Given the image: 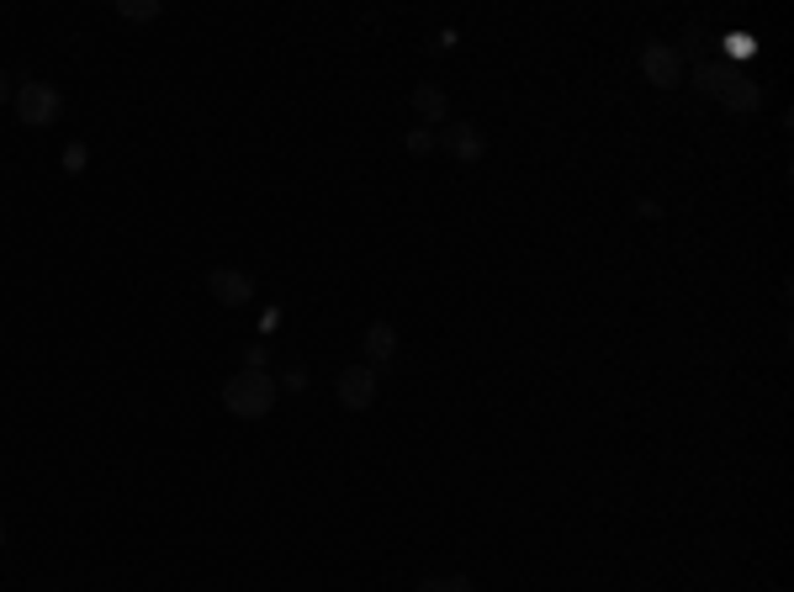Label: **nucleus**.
I'll return each instance as SVG.
<instances>
[{
	"mask_svg": "<svg viewBox=\"0 0 794 592\" xmlns=\"http://www.w3.org/2000/svg\"><path fill=\"white\" fill-rule=\"evenodd\" d=\"M223 408L234 418H265L275 408V376H265V371H239V376H228L223 382Z\"/></svg>",
	"mask_w": 794,
	"mask_h": 592,
	"instance_id": "1",
	"label": "nucleus"
},
{
	"mask_svg": "<svg viewBox=\"0 0 794 592\" xmlns=\"http://www.w3.org/2000/svg\"><path fill=\"white\" fill-rule=\"evenodd\" d=\"M59 117H64L59 86H48V80L16 86V122H22V127H54Z\"/></svg>",
	"mask_w": 794,
	"mask_h": 592,
	"instance_id": "2",
	"label": "nucleus"
},
{
	"mask_svg": "<svg viewBox=\"0 0 794 592\" xmlns=\"http://www.w3.org/2000/svg\"><path fill=\"white\" fill-rule=\"evenodd\" d=\"M376 391H382V371L376 365H350V371H339V382H334V397L344 413H366L371 402H376Z\"/></svg>",
	"mask_w": 794,
	"mask_h": 592,
	"instance_id": "3",
	"label": "nucleus"
},
{
	"mask_svg": "<svg viewBox=\"0 0 794 592\" xmlns=\"http://www.w3.org/2000/svg\"><path fill=\"white\" fill-rule=\"evenodd\" d=\"M642 75H646V86L672 90V86L689 80V59H683L672 43H646L642 48Z\"/></svg>",
	"mask_w": 794,
	"mask_h": 592,
	"instance_id": "4",
	"label": "nucleus"
},
{
	"mask_svg": "<svg viewBox=\"0 0 794 592\" xmlns=\"http://www.w3.org/2000/svg\"><path fill=\"white\" fill-rule=\"evenodd\" d=\"M434 144L445 148L456 164H483V153H488V138H483V127H472V122H451Z\"/></svg>",
	"mask_w": 794,
	"mask_h": 592,
	"instance_id": "5",
	"label": "nucleus"
},
{
	"mask_svg": "<svg viewBox=\"0 0 794 592\" xmlns=\"http://www.w3.org/2000/svg\"><path fill=\"white\" fill-rule=\"evenodd\" d=\"M207 292H213L223 307H249V301H254V281H249L245 270L217 265V270H207Z\"/></svg>",
	"mask_w": 794,
	"mask_h": 592,
	"instance_id": "6",
	"label": "nucleus"
},
{
	"mask_svg": "<svg viewBox=\"0 0 794 592\" xmlns=\"http://www.w3.org/2000/svg\"><path fill=\"white\" fill-rule=\"evenodd\" d=\"M715 101H721L726 112H736V117H747V112H758V106H763V86H758L752 75H741V69H731Z\"/></svg>",
	"mask_w": 794,
	"mask_h": 592,
	"instance_id": "7",
	"label": "nucleus"
},
{
	"mask_svg": "<svg viewBox=\"0 0 794 592\" xmlns=\"http://www.w3.org/2000/svg\"><path fill=\"white\" fill-rule=\"evenodd\" d=\"M413 112L424 122H445L451 117V95L440 86H413Z\"/></svg>",
	"mask_w": 794,
	"mask_h": 592,
	"instance_id": "8",
	"label": "nucleus"
},
{
	"mask_svg": "<svg viewBox=\"0 0 794 592\" xmlns=\"http://www.w3.org/2000/svg\"><path fill=\"white\" fill-rule=\"evenodd\" d=\"M397 355V333L387 323H371L366 333V365H387Z\"/></svg>",
	"mask_w": 794,
	"mask_h": 592,
	"instance_id": "9",
	"label": "nucleus"
},
{
	"mask_svg": "<svg viewBox=\"0 0 794 592\" xmlns=\"http://www.w3.org/2000/svg\"><path fill=\"white\" fill-rule=\"evenodd\" d=\"M726 75H731V69H726V64H715V59H700L694 69H689V80H694V90H700V95H721Z\"/></svg>",
	"mask_w": 794,
	"mask_h": 592,
	"instance_id": "10",
	"label": "nucleus"
},
{
	"mask_svg": "<svg viewBox=\"0 0 794 592\" xmlns=\"http://www.w3.org/2000/svg\"><path fill=\"white\" fill-rule=\"evenodd\" d=\"M159 11H165L159 0H117V16H123V22H159Z\"/></svg>",
	"mask_w": 794,
	"mask_h": 592,
	"instance_id": "11",
	"label": "nucleus"
},
{
	"mask_svg": "<svg viewBox=\"0 0 794 592\" xmlns=\"http://www.w3.org/2000/svg\"><path fill=\"white\" fill-rule=\"evenodd\" d=\"M419 592H472V577H424Z\"/></svg>",
	"mask_w": 794,
	"mask_h": 592,
	"instance_id": "12",
	"label": "nucleus"
},
{
	"mask_svg": "<svg viewBox=\"0 0 794 592\" xmlns=\"http://www.w3.org/2000/svg\"><path fill=\"white\" fill-rule=\"evenodd\" d=\"M752 54H758V43H752V37H741V32H736V37H726V59H752Z\"/></svg>",
	"mask_w": 794,
	"mask_h": 592,
	"instance_id": "13",
	"label": "nucleus"
},
{
	"mask_svg": "<svg viewBox=\"0 0 794 592\" xmlns=\"http://www.w3.org/2000/svg\"><path fill=\"white\" fill-rule=\"evenodd\" d=\"M408 153H419V159L434 153V133H429V127H413V133H408Z\"/></svg>",
	"mask_w": 794,
	"mask_h": 592,
	"instance_id": "14",
	"label": "nucleus"
},
{
	"mask_svg": "<svg viewBox=\"0 0 794 592\" xmlns=\"http://www.w3.org/2000/svg\"><path fill=\"white\" fill-rule=\"evenodd\" d=\"M86 159H91V153H86V144L64 148V170H69V175H75V170H86Z\"/></svg>",
	"mask_w": 794,
	"mask_h": 592,
	"instance_id": "15",
	"label": "nucleus"
},
{
	"mask_svg": "<svg viewBox=\"0 0 794 592\" xmlns=\"http://www.w3.org/2000/svg\"><path fill=\"white\" fill-rule=\"evenodd\" d=\"M265 360H271V350H265V344H249V355H245V371H265Z\"/></svg>",
	"mask_w": 794,
	"mask_h": 592,
	"instance_id": "16",
	"label": "nucleus"
},
{
	"mask_svg": "<svg viewBox=\"0 0 794 592\" xmlns=\"http://www.w3.org/2000/svg\"><path fill=\"white\" fill-rule=\"evenodd\" d=\"M275 386H286V391H303V386H307V376H303V371H286V376H281V382H275Z\"/></svg>",
	"mask_w": 794,
	"mask_h": 592,
	"instance_id": "17",
	"label": "nucleus"
},
{
	"mask_svg": "<svg viewBox=\"0 0 794 592\" xmlns=\"http://www.w3.org/2000/svg\"><path fill=\"white\" fill-rule=\"evenodd\" d=\"M0 101H11V80L5 75H0Z\"/></svg>",
	"mask_w": 794,
	"mask_h": 592,
	"instance_id": "18",
	"label": "nucleus"
},
{
	"mask_svg": "<svg viewBox=\"0 0 794 592\" xmlns=\"http://www.w3.org/2000/svg\"><path fill=\"white\" fill-rule=\"evenodd\" d=\"M0 545H5V519H0Z\"/></svg>",
	"mask_w": 794,
	"mask_h": 592,
	"instance_id": "19",
	"label": "nucleus"
}]
</instances>
